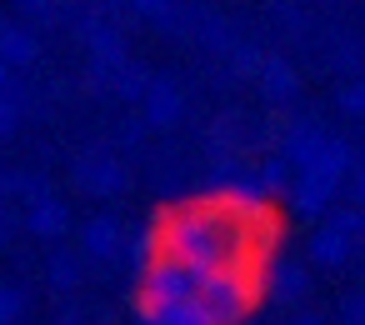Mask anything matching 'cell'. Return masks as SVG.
Wrapping results in <instances>:
<instances>
[{
    "instance_id": "obj_1",
    "label": "cell",
    "mask_w": 365,
    "mask_h": 325,
    "mask_svg": "<svg viewBox=\"0 0 365 325\" xmlns=\"http://www.w3.org/2000/svg\"><path fill=\"white\" fill-rule=\"evenodd\" d=\"M250 300H255V275H250V270H225V275L200 280V305L210 310L215 325H235V320H245Z\"/></svg>"
},
{
    "instance_id": "obj_2",
    "label": "cell",
    "mask_w": 365,
    "mask_h": 325,
    "mask_svg": "<svg viewBox=\"0 0 365 325\" xmlns=\"http://www.w3.org/2000/svg\"><path fill=\"white\" fill-rule=\"evenodd\" d=\"M31 230H41V235H61V230H66V210H61L56 200H46L41 210H31Z\"/></svg>"
},
{
    "instance_id": "obj_3",
    "label": "cell",
    "mask_w": 365,
    "mask_h": 325,
    "mask_svg": "<svg viewBox=\"0 0 365 325\" xmlns=\"http://www.w3.org/2000/svg\"><path fill=\"white\" fill-rule=\"evenodd\" d=\"M180 115V96L170 91V86H155V96H150V120H175Z\"/></svg>"
},
{
    "instance_id": "obj_4",
    "label": "cell",
    "mask_w": 365,
    "mask_h": 325,
    "mask_svg": "<svg viewBox=\"0 0 365 325\" xmlns=\"http://www.w3.org/2000/svg\"><path fill=\"white\" fill-rule=\"evenodd\" d=\"M86 245H91V255H106V250H115V225H110V220H91V230H86Z\"/></svg>"
},
{
    "instance_id": "obj_5",
    "label": "cell",
    "mask_w": 365,
    "mask_h": 325,
    "mask_svg": "<svg viewBox=\"0 0 365 325\" xmlns=\"http://www.w3.org/2000/svg\"><path fill=\"white\" fill-rule=\"evenodd\" d=\"M6 56H11V61H26V56H36V41L21 36V31H11V36H6Z\"/></svg>"
},
{
    "instance_id": "obj_6",
    "label": "cell",
    "mask_w": 365,
    "mask_h": 325,
    "mask_svg": "<svg viewBox=\"0 0 365 325\" xmlns=\"http://www.w3.org/2000/svg\"><path fill=\"white\" fill-rule=\"evenodd\" d=\"M21 315V295L16 290H0V320H16Z\"/></svg>"
},
{
    "instance_id": "obj_7",
    "label": "cell",
    "mask_w": 365,
    "mask_h": 325,
    "mask_svg": "<svg viewBox=\"0 0 365 325\" xmlns=\"http://www.w3.org/2000/svg\"><path fill=\"white\" fill-rule=\"evenodd\" d=\"M66 280H76V265L71 260H56V285H66Z\"/></svg>"
}]
</instances>
